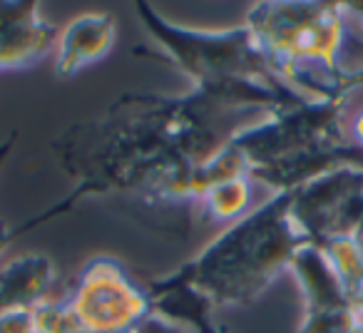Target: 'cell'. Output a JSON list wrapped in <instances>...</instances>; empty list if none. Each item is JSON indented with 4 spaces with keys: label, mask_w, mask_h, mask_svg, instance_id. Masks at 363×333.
<instances>
[{
    "label": "cell",
    "mask_w": 363,
    "mask_h": 333,
    "mask_svg": "<svg viewBox=\"0 0 363 333\" xmlns=\"http://www.w3.org/2000/svg\"><path fill=\"white\" fill-rule=\"evenodd\" d=\"M244 26L303 100H338L363 87V6L259 3Z\"/></svg>",
    "instance_id": "1"
},
{
    "label": "cell",
    "mask_w": 363,
    "mask_h": 333,
    "mask_svg": "<svg viewBox=\"0 0 363 333\" xmlns=\"http://www.w3.org/2000/svg\"><path fill=\"white\" fill-rule=\"evenodd\" d=\"M135 13L160 45V57L189 77L194 92L229 110L259 115H274L306 102L284 85L244 23L229 30H192L169 23L147 3H137Z\"/></svg>",
    "instance_id": "2"
},
{
    "label": "cell",
    "mask_w": 363,
    "mask_h": 333,
    "mask_svg": "<svg viewBox=\"0 0 363 333\" xmlns=\"http://www.w3.org/2000/svg\"><path fill=\"white\" fill-rule=\"evenodd\" d=\"M306 244L291 219V192H277L169 276L202 293L214 308L242 306L262 296Z\"/></svg>",
    "instance_id": "3"
},
{
    "label": "cell",
    "mask_w": 363,
    "mask_h": 333,
    "mask_svg": "<svg viewBox=\"0 0 363 333\" xmlns=\"http://www.w3.org/2000/svg\"><path fill=\"white\" fill-rule=\"evenodd\" d=\"M65 306L85 333H130L152 313L147 288L112 256H95L82 269Z\"/></svg>",
    "instance_id": "4"
},
{
    "label": "cell",
    "mask_w": 363,
    "mask_h": 333,
    "mask_svg": "<svg viewBox=\"0 0 363 333\" xmlns=\"http://www.w3.org/2000/svg\"><path fill=\"white\" fill-rule=\"evenodd\" d=\"M291 219L316 247L356 237L363 227V164H341L294 189Z\"/></svg>",
    "instance_id": "5"
},
{
    "label": "cell",
    "mask_w": 363,
    "mask_h": 333,
    "mask_svg": "<svg viewBox=\"0 0 363 333\" xmlns=\"http://www.w3.org/2000/svg\"><path fill=\"white\" fill-rule=\"evenodd\" d=\"M289 271L298 278L303 293V321L296 333H353L361 326L363 318L321 247L306 244L298 249Z\"/></svg>",
    "instance_id": "6"
},
{
    "label": "cell",
    "mask_w": 363,
    "mask_h": 333,
    "mask_svg": "<svg viewBox=\"0 0 363 333\" xmlns=\"http://www.w3.org/2000/svg\"><path fill=\"white\" fill-rule=\"evenodd\" d=\"M57 28L40 16L38 3L0 0V70H21L55 50Z\"/></svg>",
    "instance_id": "7"
},
{
    "label": "cell",
    "mask_w": 363,
    "mask_h": 333,
    "mask_svg": "<svg viewBox=\"0 0 363 333\" xmlns=\"http://www.w3.org/2000/svg\"><path fill=\"white\" fill-rule=\"evenodd\" d=\"M117 38V21L110 13H82L75 16L55 43V75L70 77L82 67L102 60L112 50Z\"/></svg>",
    "instance_id": "8"
},
{
    "label": "cell",
    "mask_w": 363,
    "mask_h": 333,
    "mask_svg": "<svg viewBox=\"0 0 363 333\" xmlns=\"http://www.w3.org/2000/svg\"><path fill=\"white\" fill-rule=\"evenodd\" d=\"M55 281V264L43 254H23L0 266V311L38 308L48 301Z\"/></svg>",
    "instance_id": "9"
},
{
    "label": "cell",
    "mask_w": 363,
    "mask_h": 333,
    "mask_svg": "<svg viewBox=\"0 0 363 333\" xmlns=\"http://www.w3.org/2000/svg\"><path fill=\"white\" fill-rule=\"evenodd\" d=\"M254 199V182L249 177H237L209 187L199 197L197 209L209 222H239L249 214Z\"/></svg>",
    "instance_id": "10"
},
{
    "label": "cell",
    "mask_w": 363,
    "mask_h": 333,
    "mask_svg": "<svg viewBox=\"0 0 363 333\" xmlns=\"http://www.w3.org/2000/svg\"><path fill=\"white\" fill-rule=\"evenodd\" d=\"M0 333H40L35 323V313L30 308L0 311Z\"/></svg>",
    "instance_id": "11"
},
{
    "label": "cell",
    "mask_w": 363,
    "mask_h": 333,
    "mask_svg": "<svg viewBox=\"0 0 363 333\" xmlns=\"http://www.w3.org/2000/svg\"><path fill=\"white\" fill-rule=\"evenodd\" d=\"M130 333H189L187 328L177 326V323L167 321V318L157 316V313H150L140 326H135Z\"/></svg>",
    "instance_id": "12"
},
{
    "label": "cell",
    "mask_w": 363,
    "mask_h": 333,
    "mask_svg": "<svg viewBox=\"0 0 363 333\" xmlns=\"http://www.w3.org/2000/svg\"><path fill=\"white\" fill-rule=\"evenodd\" d=\"M348 140L363 149V110H358L356 115L348 117Z\"/></svg>",
    "instance_id": "13"
},
{
    "label": "cell",
    "mask_w": 363,
    "mask_h": 333,
    "mask_svg": "<svg viewBox=\"0 0 363 333\" xmlns=\"http://www.w3.org/2000/svg\"><path fill=\"white\" fill-rule=\"evenodd\" d=\"M16 227H11L8 222H3L0 219V256L8 252V249L13 247V242H16Z\"/></svg>",
    "instance_id": "14"
},
{
    "label": "cell",
    "mask_w": 363,
    "mask_h": 333,
    "mask_svg": "<svg viewBox=\"0 0 363 333\" xmlns=\"http://www.w3.org/2000/svg\"><path fill=\"white\" fill-rule=\"evenodd\" d=\"M16 140H18V132H11L6 140L0 142V169H3V164H6L8 157H11L13 147H16Z\"/></svg>",
    "instance_id": "15"
}]
</instances>
